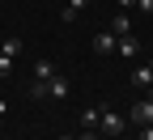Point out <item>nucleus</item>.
Returning <instances> with one entry per match:
<instances>
[{
    "label": "nucleus",
    "mask_w": 153,
    "mask_h": 140,
    "mask_svg": "<svg viewBox=\"0 0 153 140\" xmlns=\"http://www.w3.org/2000/svg\"><path fill=\"white\" fill-rule=\"evenodd\" d=\"M51 76H55V64L51 59H38L34 64V85H51Z\"/></svg>",
    "instance_id": "nucleus-5"
},
{
    "label": "nucleus",
    "mask_w": 153,
    "mask_h": 140,
    "mask_svg": "<svg viewBox=\"0 0 153 140\" xmlns=\"http://www.w3.org/2000/svg\"><path fill=\"white\" fill-rule=\"evenodd\" d=\"M149 68H153V59H149Z\"/></svg>",
    "instance_id": "nucleus-19"
},
{
    "label": "nucleus",
    "mask_w": 153,
    "mask_h": 140,
    "mask_svg": "<svg viewBox=\"0 0 153 140\" xmlns=\"http://www.w3.org/2000/svg\"><path fill=\"white\" fill-rule=\"evenodd\" d=\"M115 51H119L123 59H136V51H140V43H136V38H132V34H119V43H115Z\"/></svg>",
    "instance_id": "nucleus-7"
},
{
    "label": "nucleus",
    "mask_w": 153,
    "mask_h": 140,
    "mask_svg": "<svg viewBox=\"0 0 153 140\" xmlns=\"http://www.w3.org/2000/svg\"><path fill=\"white\" fill-rule=\"evenodd\" d=\"M128 30H132V17H128V13L119 9V13L111 17V34H128Z\"/></svg>",
    "instance_id": "nucleus-8"
},
{
    "label": "nucleus",
    "mask_w": 153,
    "mask_h": 140,
    "mask_svg": "<svg viewBox=\"0 0 153 140\" xmlns=\"http://www.w3.org/2000/svg\"><path fill=\"white\" fill-rule=\"evenodd\" d=\"M76 140H98V136H94V132H81V136H76Z\"/></svg>",
    "instance_id": "nucleus-16"
},
{
    "label": "nucleus",
    "mask_w": 153,
    "mask_h": 140,
    "mask_svg": "<svg viewBox=\"0 0 153 140\" xmlns=\"http://www.w3.org/2000/svg\"><path fill=\"white\" fill-rule=\"evenodd\" d=\"M119 9H123V13H128V9H136V0H119Z\"/></svg>",
    "instance_id": "nucleus-15"
},
{
    "label": "nucleus",
    "mask_w": 153,
    "mask_h": 140,
    "mask_svg": "<svg viewBox=\"0 0 153 140\" xmlns=\"http://www.w3.org/2000/svg\"><path fill=\"white\" fill-rule=\"evenodd\" d=\"M4 76H13V55L0 51V81H4Z\"/></svg>",
    "instance_id": "nucleus-12"
},
{
    "label": "nucleus",
    "mask_w": 153,
    "mask_h": 140,
    "mask_svg": "<svg viewBox=\"0 0 153 140\" xmlns=\"http://www.w3.org/2000/svg\"><path fill=\"white\" fill-rule=\"evenodd\" d=\"M132 85L149 93V89H153V68H149V64H140V68H132Z\"/></svg>",
    "instance_id": "nucleus-4"
},
{
    "label": "nucleus",
    "mask_w": 153,
    "mask_h": 140,
    "mask_svg": "<svg viewBox=\"0 0 153 140\" xmlns=\"http://www.w3.org/2000/svg\"><path fill=\"white\" fill-rule=\"evenodd\" d=\"M85 4L89 0H68L64 4V21H76V13H85Z\"/></svg>",
    "instance_id": "nucleus-10"
},
{
    "label": "nucleus",
    "mask_w": 153,
    "mask_h": 140,
    "mask_svg": "<svg viewBox=\"0 0 153 140\" xmlns=\"http://www.w3.org/2000/svg\"><path fill=\"white\" fill-rule=\"evenodd\" d=\"M55 140H76V136H55Z\"/></svg>",
    "instance_id": "nucleus-17"
},
{
    "label": "nucleus",
    "mask_w": 153,
    "mask_h": 140,
    "mask_svg": "<svg viewBox=\"0 0 153 140\" xmlns=\"http://www.w3.org/2000/svg\"><path fill=\"white\" fill-rule=\"evenodd\" d=\"M136 13H145V17H153V0H136Z\"/></svg>",
    "instance_id": "nucleus-13"
},
{
    "label": "nucleus",
    "mask_w": 153,
    "mask_h": 140,
    "mask_svg": "<svg viewBox=\"0 0 153 140\" xmlns=\"http://www.w3.org/2000/svg\"><path fill=\"white\" fill-rule=\"evenodd\" d=\"M98 127H102L106 136H119V132L128 127V119H123V115H115V110H102V119H98Z\"/></svg>",
    "instance_id": "nucleus-2"
},
{
    "label": "nucleus",
    "mask_w": 153,
    "mask_h": 140,
    "mask_svg": "<svg viewBox=\"0 0 153 140\" xmlns=\"http://www.w3.org/2000/svg\"><path fill=\"white\" fill-rule=\"evenodd\" d=\"M128 123H136V127H149V123H153V98H140V102H132Z\"/></svg>",
    "instance_id": "nucleus-1"
},
{
    "label": "nucleus",
    "mask_w": 153,
    "mask_h": 140,
    "mask_svg": "<svg viewBox=\"0 0 153 140\" xmlns=\"http://www.w3.org/2000/svg\"><path fill=\"white\" fill-rule=\"evenodd\" d=\"M115 43H119V34H111V30L106 34H94V51H98V55H111Z\"/></svg>",
    "instance_id": "nucleus-6"
},
{
    "label": "nucleus",
    "mask_w": 153,
    "mask_h": 140,
    "mask_svg": "<svg viewBox=\"0 0 153 140\" xmlns=\"http://www.w3.org/2000/svg\"><path fill=\"white\" fill-rule=\"evenodd\" d=\"M0 127H4V115H0Z\"/></svg>",
    "instance_id": "nucleus-18"
},
{
    "label": "nucleus",
    "mask_w": 153,
    "mask_h": 140,
    "mask_svg": "<svg viewBox=\"0 0 153 140\" xmlns=\"http://www.w3.org/2000/svg\"><path fill=\"white\" fill-rule=\"evenodd\" d=\"M68 93H72V85H68V76H64V72H55V76H51V85H47V98H55V102H64Z\"/></svg>",
    "instance_id": "nucleus-3"
},
{
    "label": "nucleus",
    "mask_w": 153,
    "mask_h": 140,
    "mask_svg": "<svg viewBox=\"0 0 153 140\" xmlns=\"http://www.w3.org/2000/svg\"><path fill=\"white\" fill-rule=\"evenodd\" d=\"M136 140H153V123H149V127H140V136H136Z\"/></svg>",
    "instance_id": "nucleus-14"
},
{
    "label": "nucleus",
    "mask_w": 153,
    "mask_h": 140,
    "mask_svg": "<svg viewBox=\"0 0 153 140\" xmlns=\"http://www.w3.org/2000/svg\"><path fill=\"white\" fill-rule=\"evenodd\" d=\"M0 51H4V55H13V59H17V55H22V38H17V34H9V38H4V43H0Z\"/></svg>",
    "instance_id": "nucleus-11"
},
{
    "label": "nucleus",
    "mask_w": 153,
    "mask_h": 140,
    "mask_svg": "<svg viewBox=\"0 0 153 140\" xmlns=\"http://www.w3.org/2000/svg\"><path fill=\"white\" fill-rule=\"evenodd\" d=\"M98 119H102V110H98V106L81 110V127H85V132H94V127H98Z\"/></svg>",
    "instance_id": "nucleus-9"
}]
</instances>
